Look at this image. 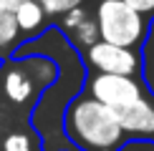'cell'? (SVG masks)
I'll return each mask as SVG.
<instances>
[{
    "label": "cell",
    "instance_id": "cell-6",
    "mask_svg": "<svg viewBox=\"0 0 154 151\" xmlns=\"http://www.w3.org/2000/svg\"><path fill=\"white\" fill-rule=\"evenodd\" d=\"M116 116L129 138H154V103L146 96L121 108Z\"/></svg>",
    "mask_w": 154,
    "mask_h": 151
},
{
    "label": "cell",
    "instance_id": "cell-10",
    "mask_svg": "<svg viewBox=\"0 0 154 151\" xmlns=\"http://www.w3.org/2000/svg\"><path fill=\"white\" fill-rule=\"evenodd\" d=\"M83 3L86 0H38V5L46 10V15H66V13L81 8Z\"/></svg>",
    "mask_w": 154,
    "mask_h": 151
},
{
    "label": "cell",
    "instance_id": "cell-7",
    "mask_svg": "<svg viewBox=\"0 0 154 151\" xmlns=\"http://www.w3.org/2000/svg\"><path fill=\"white\" fill-rule=\"evenodd\" d=\"M61 25H63V30L68 33V38H71L79 48H83V50L99 40V25H96V18L88 15V13L81 10V8L66 13Z\"/></svg>",
    "mask_w": 154,
    "mask_h": 151
},
{
    "label": "cell",
    "instance_id": "cell-1",
    "mask_svg": "<svg viewBox=\"0 0 154 151\" xmlns=\"http://www.w3.org/2000/svg\"><path fill=\"white\" fill-rule=\"evenodd\" d=\"M63 131L79 151H119L126 144L116 111L88 93L76 96L63 116Z\"/></svg>",
    "mask_w": 154,
    "mask_h": 151
},
{
    "label": "cell",
    "instance_id": "cell-8",
    "mask_svg": "<svg viewBox=\"0 0 154 151\" xmlns=\"http://www.w3.org/2000/svg\"><path fill=\"white\" fill-rule=\"evenodd\" d=\"M15 23H18V30L25 35H33L38 30L43 28V23H46V10L38 5V0H23L20 5L15 8Z\"/></svg>",
    "mask_w": 154,
    "mask_h": 151
},
{
    "label": "cell",
    "instance_id": "cell-9",
    "mask_svg": "<svg viewBox=\"0 0 154 151\" xmlns=\"http://www.w3.org/2000/svg\"><path fill=\"white\" fill-rule=\"evenodd\" d=\"M18 35H20V30H18L15 15H13V13H3V10H0V55L8 53V50L15 46Z\"/></svg>",
    "mask_w": 154,
    "mask_h": 151
},
{
    "label": "cell",
    "instance_id": "cell-5",
    "mask_svg": "<svg viewBox=\"0 0 154 151\" xmlns=\"http://www.w3.org/2000/svg\"><path fill=\"white\" fill-rule=\"evenodd\" d=\"M86 63L91 68V73H114V76H139L142 71V61L139 53H134V48L114 46L106 40H96L94 46L86 48Z\"/></svg>",
    "mask_w": 154,
    "mask_h": 151
},
{
    "label": "cell",
    "instance_id": "cell-11",
    "mask_svg": "<svg viewBox=\"0 0 154 151\" xmlns=\"http://www.w3.org/2000/svg\"><path fill=\"white\" fill-rule=\"evenodd\" d=\"M3 151H30V138L25 134H8L3 141Z\"/></svg>",
    "mask_w": 154,
    "mask_h": 151
},
{
    "label": "cell",
    "instance_id": "cell-13",
    "mask_svg": "<svg viewBox=\"0 0 154 151\" xmlns=\"http://www.w3.org/2000/svg\"><path fill=\"white\" fill-rule=\"evenodd\" d=\"M20 3H23V0H0V10H3V13H15V8Z\"/></svg>",
    "mask_w": 154,
    "mask_h": 151
},
{
    "label": "cell",
    "instance_id": "cell-4",
    "mask_svg": "<svg viewBox=\"0 0 154 151\" xmlns=\"http://www.w3.org/2000/svg\"><path fill=\"white\" fill-rule=\"evenodd\" d=\"M88 96L101 101L104 106H109L111 111H121L126 106L137 103L139 98L146 96L144 83L137 76H114V73H91L88 78Z\"/></svg>",
    "mask_w": 154,
    "mask_h": 151
},
{
    "label": "cell",
    "instance_id": "cell-2",
    "mask_svg": "<svg viewBox=\"0 0 154 151\" xmlns=\"http://www.w3.org/2000/svg\"><path fill=\"white\" fill-rule=\"evenodd\" d=\"M94 18L101 40L124 48H137L149 30V20L131 10L124 0H99Z\"/></svg>",
    "mask_w": 154,
    "mask_h": 151
},
{
    "label": "cell",
    "instance_id": "cell-3",
    "mask_svg": "<svg viewBox=\"0 0 154 151\" xmlns=\"http://www.w3.org/2000/svg\"><path fill=\"white\" fill-rule=\"evenodd\" d=\"M58 68L53 66V61L48 58H25V61H15L3 71V91L8 101L18 106H25L28 101L35 98V93L43 86L53 83Z\"/></svg>",
    "mask_w": 154,
    "mask_h": 151
},
{
    "label": "cell",
    "instance_id": "cell-12",
    "mask_svg": "<svg viewBox=\"0 0 154 151\" xmlns=\"http://www.w3.org/2000/svg\"><path fill=\"white\" fill-rule=\"evenodd\" d=\"M124 3L129 5L131 10H137L139 15H144L146 20L154 18V0H124Z\"/></svg>",
    "mask_w": 154,
    "mask_h": 151
}]
</instances>
